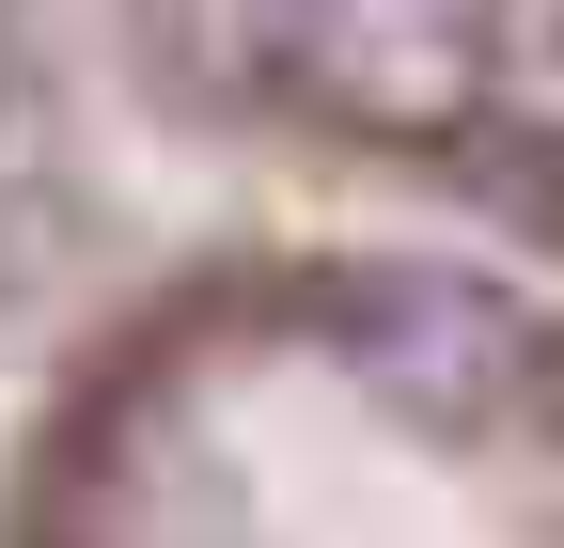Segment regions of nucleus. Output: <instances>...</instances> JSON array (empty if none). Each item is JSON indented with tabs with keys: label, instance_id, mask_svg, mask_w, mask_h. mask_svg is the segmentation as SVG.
<instances>
[{
	"label": "nucleus",
	"instance_id": "7ed1b4c3",
	"mask_svg": "<svg viewBox=\"0 0 564 548\" xmlns=\"http://www.w3.org/2000/svg\"><path fill=\"white\" fill-rule=\"evenodd\" d=\"M549 125H564V47H549Z\"/></svg>",
	"mask_w": 564,
	"mask_h": 548
},
{
	"label": "nucleus",
	"instance_id": "f257e3e1",
	"mask_svg": "<svg viewBox=\"0 0 564 548\" xmlns=\"http://www.w3.org/2000/svg\"><path fill=\"white\" fill-rule=\"evenodd\" d=\"M329 346H345V376H377L392 407L470 424V407H502V376H518V314H502V283H470V266L361 251L329 283Z\"/></svg>",
	"mask_w": 564,
	"mask_h": 548
},
{
	"label": "nucleus",
	"instance_id": "f03ea898",
	"mask_svg": "<svg viewBox=\"0 0 564 548\" xmlns=\"http://www.w3.org/2000/svg\"><path fill=\"white\" fill-rule=\"evenodd\" d=\"M267 63L345 125H455L470 110V17L455 0H282Z\"/></svg>",
	"mask_w": 564,
	"mask_h": 548
}]
</instances>
